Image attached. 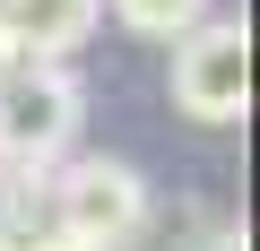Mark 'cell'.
Here are the masks:
<instances>
[{"label":"cell","mask_w":260,"mask_h":251,"mask_svg":"<svg viewBox=\"0 0 260 251\" xmlns=\"http://www.w3.org/2000/svg\"><path fill=\"white\" fill-rule=\"evenodd\" d=\"M44 217H52V242L104 251V242H139L156 199L130 156H61L44 173Z\"/></svg>","instance_id":"6da1fadb"},{"label":"cell","mask_w":260,"mask_h":251,"mask_svg":"<svg viewBox=\"0 0 260 251\" xmlns=\"http://www.w3.org/2000/svg\"><path fill=\"white\" fill-rule=\"evenodd\" d=\"M104 9H113L130 35H156V44H174L191 18H208V0H104Z\"/></svg>","instance_id":"5b68a950"},{"label":"cell","mask_w":260,"mask_h":251,"mask_svg":"<svg viewBox=\"0 0 260 251\" xmlns=\"http://www.w3.org/2000/svg\"><path fill=\"white\" fill-rule=\"evenodd\" d=\"M174 104L208 130L251 113V35L243 18H191L174 35Z\"/></svg>","instance_id":"3957f363"},{"label":"cell","mask_w":260,"mask_h":251,"mask_svg":"<svg viewBox=\"0 0 260 251\" xmlns=\"http://www.w3.org/2000/svg\"><path fill=\"white\" fill-rule=\"evenodd\" d=\"M78 121H87V87H78L52 52H26L9 78H0V165L52 173V165L78 148Z\"/></svg>","instance_id":"7a4b0ae2"},{"label":"cell","mask_w":260,"mask_h":251,"mask_svg":"<svg viewBox=\"0 0 260 251\" xmlns=\"http://www.w3.org/2000/svg\"><path fill=\"white\" fill-rule=\"evenodd\" d=\"M0 18H9V35L26 44V52H78L87 35H95V18H104V0H0Z\"/></svg>","instance_id":"277c9868"},{"label":"cell","mask_w":260,"mask_h":251,"mask_svg":"<svg viewBox=\"0 0 260 251\" xmlns=\"http://www.w3.org/2000/svg\"><path fill=\"white\" fill-rule=\"evenodd\" d=\"M18 61H26V44H18V35H9V18H0V78H9V69H18Z\"/></svg>","instance_id":"8992f818"}]
</instances>
